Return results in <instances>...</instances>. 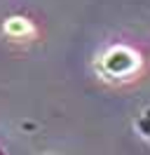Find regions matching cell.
Wrapping results in <instances>:
<instances>
[{
  "mask_svg": "<svg viewBox=\"0 0 150 155\" xmlns=\"http://www.w3.org/2000/svg\"><path fill=\"white\" fill-rule=\"evenodd\" d=\"M101 66H103V71L112 78L131 75V73L139 68V54L129 47H112L103 54Z\"/></svg>",
  "mask_w": 150,
  "mask_h": 155,
  "instance_id": "6da1fadb",
  "label": "cell"
},
{
  "mask_svg": "<svg viewBox=\"0 0 150 155\" xmlns=\"http://www.w3.org/2000/svg\"><path fill=\"white\" fill-rule=\"evenodd\" d=\"M31 31H33V26H31V21H28V19H21V17H12V19L5 21V33H7V35L21 38V35L31 33Z\"/></svg>",
  "mask_w": 150,
  "mask_h": 155,
  "instance_id": "7a4b0ae2",
  "label": "cell"
},
{
  "mask_svg": "<svg viewBox=\"0 0 150 155\" xmlns=\"http://www.w3.org/2000/svg\"><path fill=\"white\" fill-rule=\"evenodd\" d=\"M49 155H56V153H49Z\"/></svg>",
  "mask_w": 150,
  "mask_h": 155,
  "instance_id": "3957f363",
  "label": "cell"
}]
</instances>
